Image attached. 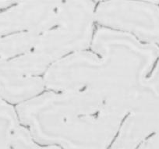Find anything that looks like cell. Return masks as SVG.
Listing matches in <instances>:
<instances>
[{
    "label": "cell",
    "instance_id": "cell-1",
    "mask_svg": "<svg viewBox=\"0 0 159 149\" xmlns=\"http://www.w3.org/2000/svg\"><path fill=\"white\" fill-rule=\"evenodd\" d=\"M159 47L129 34L98 27L88 49L55 63L44 75L47 90H90L135 108L148 90Z\"/></svg>",
    "mask_w": 159,
    "mask_h": 149
},
{
    "label": "cell",
    "instance_id": "cell-2",
    "mask_svg": "<svg viewBox=\"0 0 159 149\" xmlns=\"http://www.w3.org/2000/svg\"><path fill=\"white\" fill-rule=\"evenodd\" d=\"M15 109L36 142L60 149H109L133 110L90 90H48Z\"/></svg>",
    "mask_w": 159,
    "mask_h": 149
},
{
    "label": "cell",
    "instance_id": "cell-3",
    "mask_svg": "<svg viewBox=\"0 0 159 149\" xmlns=\"http://www.w3.org/2000/svg\"><path fill=\"white\" fill-rule=\"evenodd\" d=\"M95 2H62L58 22L47 30L28 54L0 59V70L16 77H44L48 69L63 58L88 49L94 33Z\"/></svg>",
    "mask_w": 159,
    "mask_h": 149
},
{
    "label": "cell",
    "instance_id": "cell-4",
    "mask_svg": "<svg viewBox=\"0 0 159 149\" xmlns=\"http://www.w3.org/2000/svg\"><path fill=\"white\" fill-rule=\"evenodd\" d=\"M95 24L159 47V2L105 1L96 5Z\"/></svg>",
    "mask_w": 159,
    "mask_h": 149
},
{
    "label": "cell",
    "instance_id": "cell-5",
    "mask_svg": "<svg viewBox=\"0 0 159 149\" xmlns=\"http://www.w3.org/2000/svg\"><path fill=\"white\" fill-rule=\"evenodd\" d=\"M38 16L29 2L0 1V44L24 43L38 30Z\"/></svg>",
    "mask_w": 159,
    "mask_h": 149
},
{
    "label": "cell",
    "instance_id": "cell-6",
    "mask_svg": "<svg viewBox=\"0 0 159 149\" xmlns=\"http://www.w3.org/2000/svg\"><path fill=\"white\" fill-rule=\"evenodd\" d=\"M0 149H60L36 142L24 127L20 126L10 137L0 143Z\"/></svg>",
    "mask_w": 159,
    "mask_h": 149
},
{
    "label": "cell",
    "instance_id": "cell-7",
    "mask_svg": "<svg viewBox=\"0 0 159 149\" xmlns=\"http://www.w3.org/2000/svg\"><path fill=\"white\" fill-rule=\"evenodd\" d=\"M20 127L15 106L0 96V141L11 136Z\"/></svg>",
    "mask_w": 159,
    "mask_h": 149
},
{
    "label": "cell",
    "instance_id": "cell-8",
    "mask_svg": "<svg viewBox=\"0 0 159 149\" xmlns=\"http://www.w3.org/2000/svg\"><path fill=\"white\" fill-rule=\"evenodd\" d=\"M135 149H159V121L142 135Z\"/></svg>",
    "mask_w": 159,
    "mask_h": 149
}]
</instances>
